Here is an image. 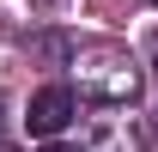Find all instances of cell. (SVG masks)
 <instances>
[{"label": "cell", "mask_w": 158, "mask_h": 152, "mask_svg": "<svg viewBox=\"0 0 158 152\" xmlns=\"http://www.w3.org/2000/svg\"><path fill=\"white\" fill-rule=\"evenodd\" d=\"M43 152H73V146H43Z\"/></svg>", "instance_id": "3"}, {"label": "cell", "mask_w": 158, "mask_h": 152, "mask_svg": "<svg viewBox=\"0 0 158 152\" xmlns=\"http://www.w3.org/2000/svg\"><path fill=\"white\" fill-rule=\"evenodd\" d=\"M67 73L79 97L91 103H134L140 97V61L122 43H67Z\"/></svg>", "instance_id": "1"}, {"label": "cell", "mask_w": 158, "mask_h": 152, "mask_svg": "<svg viewBox=\"0 0 158 152\" xmlns=\"http://www.w3.org/2000/svg\"><path fill=\"white\" fill-rule=\"evenodd\" d=\"M0 152H12V146H0Z\"/></svg>", "instance_id": "4"}, {"label": "cell", "mask_w": 158, "mask_h": 152, "mask_svg": "<svg viewBox=\"0 0 158 152\" xmlns=\"http://www.w3.org/2000/svg\"><path fill=\"white\" fill-rule=\"evenodd\" d=\"M79 116V97L67 91V85H43L37 97H31V110H24V122H31V134H43V140H55L67 122Z\"/></svg>", "instance_id": "2"}]
</instances>
